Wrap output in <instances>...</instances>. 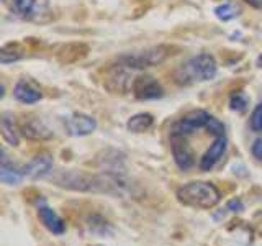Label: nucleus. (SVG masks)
Instances as JSON below:
<instances>
[{"instance_id": "obj_15", "label": "nucleus", "mask_w": 262, "mask_h": 246, "mask_svg": "<svg viewBox=\"0 0 262 246\" xmlns=\"http://www.w3.org/2000/svg\"><path fill=\"white\" fill-rule=\"evenodd\" d=\"M0 131H2L4 139L12 146H18L20 143V136H21V130L16 125L15 117L10 112H5L2 115V120H0Z\"/></svg>"}, {"instance_id": "obj_4", "label": "nucleus", "mask_w": 262, "mask_h": 246, "mask_svg": "<svg viewBox=\"0 0 262 246\" xmlns=\"http://www.w3.org/2000/svg\"><path fill=\"white\" fill-rule=\"evenodd\" d=\"M211 118V115L205 110H193L190 113H187L185 117L180 118L174 127H172L170 133H177V135H184L188 136L195 133L196 130L207 128L208 121Z\"/></svg>"}, {"instance_id": "obj_26", "label": "nucleus", "mask_w": 262, "mask_h": 246, "mask_svg": "<svg viewBox=\"0 0 262 246\" xmlns=\"http://www.w3.org/2000/svg\"><path fill=\"white\" fill-rule=\"evenodd\" d=\"M244 2L254 8H262V0H244Z\"/></svg>"}, {"instance_id": "obj_20", "label": "nucleus", "mask_w": 262, "mask_h": 246, "mask_svg": "<svg viewBox=\"0 0 262 246\" xmlns=\"http://www.w3.org/2000/svg\"><path fill=\"white\" fill-rule=\"evenodd\" d=\"M248 105H249L248 97L243 94H234V95H231V98H229V107H231V110H234V112H244L248 109Z\"/></svg>"}, {"instance_id": "obj_22", "label": "nucleus", "mask_w": 262, "mask_h": 246, "mask_svg": "<svg viewBox=\"0 0 262 246\" xmlns=\"http://www.w3.org/2000/svg\"><path fill=\"white\" fill-rule=\"evenodd\" d=\"M207 130H208V133H211L215 138L225 135V125H223V123H221L218 118H215V117H211V118H210L208 125H207Z\"/></svg>"}, {"instance_id": "obj_1", "label": "nucleus", "mask_w": 262, "mask_h": 246, "mask_svg": "<svg viewBox=\"0 0 262 246\" xmlns=\"http://www.w3.org/2000/svg\"><path fill=\"white\" fill-rule=\"evenodd\" d=\"M177 200L190 209L199 210H210L215 209L221 200L220 189L211 182H203V180H195L188 182L177 189L176 192Z\"/></svg>"}, {"instance_id": "obj_18", "label": "nucleus", "mask_w": 262, "mask_h": 246, "mask_svg": "<svg viewBox=\"0 0 262 246\" xmlns=\"http://www.w3.org/2000/svg\"><path fill=\"white\" fill-rule=\"evenodd\" d=\"M241 7L234 4V2H225V4H220L218 7H215V15L216 18L221 22H231L234 18L241 15Z\"/></svg>"}, {"instance_id": "obj_9", "label": "nucleus", "mask_w": 262, "mask_h": 246, "mask_svg": "<svg viewBox=\"0 0 262 246\" xmlns=\"http://www.w3.org/2000/svg\"><path fill=\"white\" fill-rule=\"evenodd\" d=\"M20 130L25 138L33 139V141H45V139H51L54 136L53 130L43 120L36 117H30L25 120L20 125Z\"/></svg>"}, {"instance_id": "obj_3", "label": "nucleus", "mask_w": 262, "mask_h": 246, "mask_svg": "<svg viewBox=\"0 0 262 246\" xmlns=\"http://www.w3.org/2000/svg\"><path fill=\"white\" fill-rule=\"evenodd\" d=\"M172 56V48L166 45H159V46H151L141 49V51H133L128 54H123L118 57V64L125 66V68L135 71V69H146V68H152V66H158L164 63L167 57Z\"/></svg>"}, {"instance_id": "obj_16", "label": "nucleus", "mask_w": 262, "mask_h": 246, "mask_svg": "<svg viewBox=\"0 0 262 246\" xmlns=\"http://www.w3.org/2000/svg\"><path fill=\"white\" fill-rule=\"evenodd\" d=\"M25 174L23 171L15 169L13 166L7 162L5 158V153H4V158H2V166H0V180L7 186H18L21 180H23Z\"/></svg>"}, {"instance_id": "obj_12", "label": "nucleus", "mask_w": 262, "mask_h": 246, "mask_svg": "<svg viewBox=\"0 0 262 246\" xmlns=\"http://www.w3.org/2000/svg\"><path fill=\"white\" fill-rule=\"evenodd\" d=\"M228 146V138L226 135L223 136H216L215 141L210 145V148L207 150V153L203 154V158L200 159V169L202 171H211L216 166L218 161L223 158V154L226 151Z\"/></svg>"}, {"instance_id": "obj_27", "label": "nucleus", "mask_w": 262, "mask_h": 246, "mask_svg": "<svg viewBox=\"0 0 262 246\" xmlns=\"http://www.w3.org/2000/svg\"><path fill=\"white\" fill-rule=\"evenodd\" d=\"M257 64H259V68H262V56L259 57V61H257Z\"/></svg>"}, {"instance_id": "obj_2", "label": "nucleus", "mask_w": 262, "mask_h": 246, "mask_svg": "<svg viewBox=\"0 0 262 246\" xmlns=\"http://www.w3.org/2000/svg\"><path fill=\"white\" fill-rule=\"evenodd\" d=\"M216 71L218 64L215 57L208 53H202L179 66L176 71V80L180 86H190L196 82L211 80L216 76Z\"/></svg>"}, {"instance_id": "obj_19", "label": "nucleus", "mask_w": 262, "mask_h": 246, "mask_svg": "<svg viewBox=\"0 0 262 246\" xmlns=\"http://www.w3.org/2000/svg\"><path fill=\"white\" fill-rule=\"evenodd\" d=\"M10 48H12V51H8V46H4L2 53H0V61H2V64L18 61L21 57V51L18 49V45H10Z\"/></svg>"}, {"instance_id": "obj_11", "label": "nucleus", "mask_w": 262, "mask_h": 246, "mask_svg": "<svg viewBox=\"0 0 262 246\" xmlns=\"http://www.w3.org/2000/svg\"><path fill=\"white\" fill-rule=\"evenodd\" d=\"M38 217L41 220V223H43L53 235L61 236L66 233V221L57 215L51 207H48L45 200H41L38 203Z\"/></svg>"}, {"instance_id": "obj_6", "label": "nucleus", "mask_w": 262, "mask_h": 246, "mask_svg": "<svg viewBox=\"0 0 262 246\" xmlns=\"http://www.w3.org/2000/svg\"><path fill=\"white\" fill-rule=\"evenodd\" d=\"M133 77L129 76V69L125 66L117 64L108 71L105 77L103 86L110 90L112 94H126L133 87Z\"/></svg>"}, {"instance_id": "obj_14", "label": "nucleus", "mask_w": 262, "mask_h": 246, "mask_svg": "<svg viewBox=\"0 0 262 246\" xmlns=\"http://www.w3.org/2000/svg\"><path fill=\"white\" fill-rule=\"evenodd\" d=\"M13 95L21 104H36L43 97L41 89L30 79H21L16 82V86L13 89Z\"/></svg>"}, {"instance_id": "obj_24", "label": "nucleus", "mask_w": 262, "mask_h": 246, "mask_svg": "<svg viewBox=\"0 0 262 246\" xmlns=\"http://www.w3.org/2000/svg\"><path fill=\"white\" fill-rule=\"evenodd\" d=\"M226 210L229 212H233V213H239L244 210V205L239 199H233V200H229L228 205H226Z\"/></svg>"}, {"instance_id": "obj_5", "label": "nucleus", "mask_w": 262, "mask_h": 246, "mask_svg": "<svg viewBox=\"0 0 262 246\" xmlns=\"http://www.w3.org/2000/svg\"><path fill=\"white\" fill-rule=\"evenodd\" d=\"M170 150H172V156H174V161L179 169L188 171L195 164L193 151L187 141V136L170 133Z\"/></svg>"}, {"instance_id": "obj_21", "label": "nucleus", "mask_w": 262, "mask_h": 246, "mask_svg": "<svg viewBox=\"0 0 262 246\" xmlns=\"http://www.w3.org/2000/svg\"><path fill=\"white\" fill-rule=\"evenodd\" d=\"M249 127L252 131H256V133H260L262 131V104L252 110L251 118H249Z\"/></svg>"}, {"instance_id": "obj_25", "label": "nucleus", "mask_w": 262, "mask_h": 246, "mask_svg": "<svg viewBox=\"0 0 262 246\" xmlns=\"http://www.w3.org/2000/svg\"><path fill=\"white\" fill-rule=\"evenodd\" d=\"M251 153L257 161H262V139H256V141H254V145L251 148Z\"/></svg>"}, {"instance_id": "obj_13", "label": "nucleus", "mask_w": 262, "mask_h": 246, "mask_svg": "<svg viewBox=\"0 0 262 246\" xmlns=\"http://www.w3.org/2000/svg\"><path fill=\"white\" fill-rule=\"evenodd\" d=\"M13 8L20 16L28 20H41V15L49 13L43 0H13Z\"/></svg>"}, {"instance_id": "obj_23", "label": "nucleus", "mask_w": 262, "mask_h": 246, "mask_svg": "<svg viewBox=\"0 0 262 246\" xmlns=\"http://www.w3.org/2000/svg\"><path fill=\"white\" fill-rule=\"evenodd\" d=\"M251 227H252V230H254V232H256L259 236H262V210L256 212V213L252 215Z\"/></svg>"}, {"instance_id": "obj_7", "label": "nucleus", "mask_w": 262, "mask_h": 246, "mask_svg": "<svg viewBox=\"0 0 262 246\" xmlns=\"http://www.w3.org/2000/svg\"><path fill=\"white\" fill-rule=\"evenodd\" d=\"M131 92L135 94L139 100H156L164 95V90L161 84L151 76H138L133 80V87Z\"/></svg>"}, {"instance_id": "obj_8", "label": "nucleus", "mask_w": 262, "mask_h": 246, "mask_svg": "<svg viewBox=\"0 0 262 246\" xmlns=\"http://www.w3.org/2000/svg\"><path fill=\"white\" fill-rule=\"evenodd\" d=\"M64 125L71 136H87L97 130V120L85 113H74L66 118Z\"/></svg>"}, {"instance_id": "obj_10", "label": "nucleus", "mask_w": 262, "mask_h": 246, "mask_svg": "<svg viewBox=\"0 0 262 246\" xmlns=\"http://www.w3.org/2000/svg\"><path fill=\"white\" fill-rule=\"evenodd\" d=\"M51 172H53V158H51V154H48V153H41L35 156V158L23 168L25 177L33 179V180L43 179L48 174H51Z\"/></svg>"}, {"instance_id": "obj_17", "label": "nucleus", "mask_w": 262, "mask_h": 246, "mask_svg": "<svg viewBox=\"0 0 262 246\" xmlns=\"http://www.w3.org/2000/svg\"><path fill=\"white\" fill-rule=\"evenodd\" d=\"M152 125H154V117L151 113H136L128 120L126 128L129 131H133V133H144Z\"/></svg>"}]
</instances>
